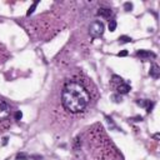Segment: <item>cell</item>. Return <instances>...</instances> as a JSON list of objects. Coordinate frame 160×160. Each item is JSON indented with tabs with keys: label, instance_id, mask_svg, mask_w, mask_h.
<instances>
[{
	"label": "cell",
	"instance_id": "5",
	"mask_svg": "<svg viewBox=\"0 0 160 160\" xmlns=\"http://www.w3.org/2000/svg\"><path fill=\"white\" fill-rule=\"evenodd\" d=\"M136 104L139 105V106H141V108H146V111L148 112H150L151 111V108L154 106V102H150V100H138L136 101Z\"/></svg>",
	"mask_w": 160,
	"mask_h": 160
},
{
	"label": "cell",
	"instance_id": "12",
	"mask_svg": "<svg viewBox=\"0 0 160 160\" xmlns=\"http://www.w3.org/2000/svg\"><path fill=\"white\" fill-rule=\"evenodd\" d=\"M124 8H125L126 11H130V10L132 9V4H131V2H125V4H124Z\"/></svg>",
	"mask_w": 160,
	"mask_h": 160
},
{
	"label": "cell",
	"instance_id": "10",
	"mask_svg": "<svg viewBox=\"0 0 160 160\" xmlns=\"http://www.w3.org/2000/svg\"><path fill=\"white\" fill-rule=\"evenodd\" d=\"M119 41L122 42V44H125V42H130V41H131V38H130V36H126V35H122V36L119 38Z\"/></svg>",
	"mask_w": 160,
	"mask_h": 160
},
{
	"label": "cell",
	"instance_id": "11",
	"mask_svg": "<svg viewBox=\"0 0 160 160\" xmlns=\"http://www.w3.org/2000/svg\"><path fill=\"white\" fill-rule=\"evenodd\" d=\"M115 29H116V21L115 20H110V22H109V30L110 31H115Z\"/></svg>",
	"mask_w": 160,
	"mask_h": 160
},
{
	"label": "cell",
	"instance_id": "6",
	"mask_svg": "<svg viewBox=\"0 0 160 160\" xmlns=\"http://www.w3.org/2000/svg\"><path fill=\"white\" fill-rule=\"evenodd\" d=\"M150 76L154 78V79H158L160 76V68L156 65V64H152L151 68H150V71H149Z\"/></svg>",
	"mask_w": 160,
	"mask_h": 160
},
{
	"label": "cell",
	"instance_id": "4",
	"mask_svg": "<svg viewBox=\"0 0 160 160\" xmlns=\"http://www.w3.org/2000/svg\"><path fill=\"white\" fill-rule=\"evenodd\" d=\"M136 56H139L140 59L146 60V59H150V58H155L156 55L154 52L149 51V50H139V51H136Z\"/></svg>",
	"mask_w": 160,
	"mask_h": 160
},
{
	"label": "cell",
	"instance_id": "3",
	"mask_svg": "<svg viewBox=\"0 0 160 160\" xmlns=\"http://www.w3.org/2000/svg\"><path fill=\"white\" fill-rule=\"evenodd\" d=\"M9 115H10V106H9V104L0 99V121L5 120L6 118H9Z\"/></svg>",
	"mask_w": 160,
	"mask_h": 160
},
{
	"label": "cell",
	"instance_id": "15",
	"mask_svg": "<svg viewBox=\"0 0 160 160\" xmlns=\"http://www.w3.org/2000/svg\"><path fill=\"white\" fill-rule=\"evenodd\" d=\"M126 55H128V51L126 50H122V51H120L118 54V56H126Z\"/></svg>",
	"mask_w": 160,
	"mask_h": 160
},
{
	"label": "cell",
	"instance_id": "8",
	"mask_svg": "<svg viewBox=\"0 0 160 160\" xmlns=\"http://www.w3.org/2000/svg\"><path fill=\"white\" fill-rule=\"evenodd\" d=\"M96 14H98L99 16H101V18H106V19H108V18L111 16L112 11H111V9H108V8H100Z\"/></svg>",
	"mask_w": 160,
	"mask_h": 160
},
{
	"label": "cell",
	"instance_id": "14",
	"mask_svg": "<svg viewBox=\"0 0 160 160\" xmlns=\"http://www.w3.org/2000/svg\"><path fill=\"white\" fill-rule=\"evenodd\" d=\"M22 118V112L21 111H16L15 112V120H20Z\"/></svg>",
	"mask_w": 160,
	"mask_h": 160
},
{
	"label": "cell",
	"instance_id": "7",
	"mask_svg": "<svg viewBox=\"0 0 160 160\" xmlns=\"http://www.w3.org/2000/svg\"><path fill=\"white\" fill-rule=\"evenodd\" d=\"M130 89H131V86L128 84V82H121V84H119V86H118V92L119 94H128L129 91H130Z\"/></svg>",
	"mask_w": 160,
	"mask_h": 160
},
{
	"label": "cell",
	"instance_id": "2",
	"mask_svg": "<svg viewBox=\"0 0 160 160\" xmlns=\"http://www.w3.org/2000/svg\"><path fill=\"white\" fill-rule=\"evenodd\" d=\"M104 30H105V25L102 21L100 20H95L92 21L90 25H89V34L91 38L96 39V38H100L102 34H104Z\"/></svg>",
	"mask_w": 160,
	"mask_h": 160
},
{
	"label": "cell",
	"instance_id": "9",
	"mask_svg": "<svg viewBox=\"0 0 160 160\" xmlns=\"http://www.w3.org/2000/svg\"><path fill=\"white\" fill-rule=\"evenodd\" d=\"M38 4H39V2H38V1H35V2H34V4H32V5L30 6V8H29V10H28V12H26V15H28V16H29V15H31V14L34 12V10L36 9Z\"/></svg>",
	"mask_w": 160,
	"mask_h": 160
},
{
	"label": "cell",
	"instance_id": "1",
	"mask_svg": "<svg viewBox=\"0 0 160 160\" xmlns=\"http://www.w3.org/2000/svg\"><path fill=\"white\" fill-rule=\"evenodd\" d=\"M61 102L64 108L72 112L78 114L86 109L90 102V94L78 81H69L65 84L62 92H61Z\"/></svg>",
	"mask_w": 160,
	"mask_h": 160
},
{
	"label": "cell",
	"instance_id": "13",
	"mask_svg": "<svg viewBox=\"0 0 160 160\" xmlns=\"http://www.w3.org/2000/svg\"><path fill=\"white\" fill-rule=\"evenodd\" d=\"M29 156H28V154H24V152H21V154H18L16 155V160H19V159H28Z\"/></svg>",
	"mask_w": 160,
	"mask_h": 160
}]
</instances>
